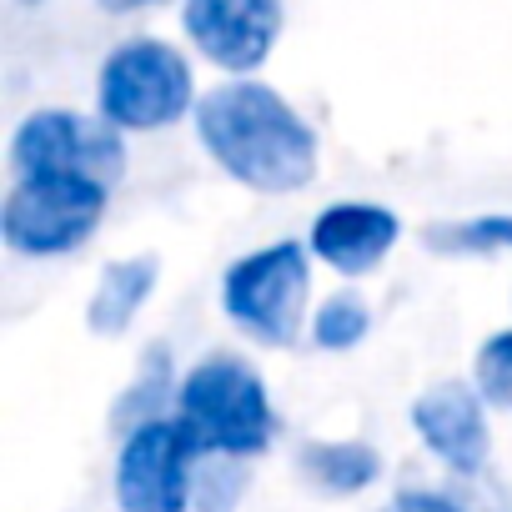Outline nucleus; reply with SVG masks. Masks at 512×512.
<instances>
[{"label": "nucleus", "mask_w": 512, "mask_h": 512, "mask_svg": "<svg viewBox=\"0 0 512 512\" xmlns=\"http://www.w3.org/2000/svg\"><path fill=\"white\" fill-rule=\"evenodd\" d=\"M166 382H171V357H166V347H151L146 352V362H141V377L121 392V402H116V427H146V422H156V412H161V397H166Z\"/></svg>", "instance_id": "4468645a"}, {"label": "nucleus", "mask_w": 512, "mask_h": 512, "mask_svg": "<svg viewBox=\"0 0 512 512\" xmlns=\"http://www.w3.org/2000/svg\"><path fill=\"white\" fill-rule=\"evenodd\" d=\"M392 241H397V216L372 201H342L312 221V251L347 277L372 272L392 251Z\"/></svg>", "instance_id": "9d476101"}, {"label": "nucleus", "mask_w": 512, "mask_h": 512, "mask_svg": "<svg viewBox=\"0 0 512 512\" xmlns=\"http://www.w3.org/2000/svg\"><path fill=\"white\" fill-rule=\"evenodd\" d=\"M191 111V66L166 41H126L101 66V116L121 131H156Z\"/></svg>", "instance_id": "7ed1b4c3"}, {"label": "nucleus", "mask_w": 512, "mask_h": 512, "mask_svg": "<svg viewBox=\"0 0 512 512\" xmlns=\"http://www.w3.org/2000/svg\"><path fill=\"white\" fill-rule=\"evenodd\" d=\"M412 422L422 442L452 467V472H477L487 462V417H482V392L467 382H437L417 397Z\"/></svg>", "instance_id": "1a4fd4ad"}, {"label": "nucleus", "mask_w": 512, "mask_h": 512, "mask_svg": "<svg viewBox=\"0 0 512 512\" xmlns=\"http://www.w3.org/2000/svg\"><path fill=\"white\" fill-rule=\"evenodd\" d=\"M11 166L21 181L31 176H81L111 186L126 171L121 136L101 121H86L76 111H36L21 121L11 141Z\"/></svg>", "instance_id": "423d86ee"}, {"label": "nucleus", "mask_w": 512, "mask_h": 512, "mask_svg": "<svg viewBox=\"0 0 512 512\" xmlns=\"http://www.w3.org/2000/svg\"><path fill=\"white\" fill-rule=\"evenodd\" d=\"M156 256H131V262H111L96 282V297L86 307V322L96 337H121L131 327V317L146 307V297L156 292Z\"/></svg>", "instance_id": "9b49d317"}, {"label": "nucleus", "mask_w": 512, "mask_h": 512, "mask_svg": "<svg viewBox=\"0 0 512 512\" xmlns=\"http://www.w3.org/2000/svg\"><path fill=\"white\" fill-rule=\"evenodd\" d=\"M231 462H236V457H216V462L201 467V507H206V512H226V507L241 497L246 477H236Z\"/></svg>", "instance_id": "dca6fc26"}, {"label": "nucleus", "mask_w": 512, "mask_h": 512, "mask_svg": "<svg viewBox=\"0 0 512 512\" xmlns=\"http://www.w3.org/2000/svg\"><path fill=\"white\" fill-rule=\"evenodd\" d=\"M422 241H427L432 251H447V256H492V251H512V216H472V221L427 226Z\"/></svg>", "instance_id": "ddd939ff"}, {"label": "nucleus", "mask_w": 512, "mask_h": 512, "mask_svg": "<svg viewBox=\"0 0 512 512\" xmlns=\"http://www.w3.org/2000/svg\"><path fill=\"white\" fill-rule=\"evenodd\" d=\"M226 312L236 327H246L256 342L292 347L307 307V256L297 241H277L241 256L226 272Z\"/></svg>", "instance_id": "39448f33"}, {"label": "nucleus", "mask_w": 512, "mask_h": 512, "mask_svg": "<svg viewBox=\"0 0 512 512\" xmlns=\"http://www.w3.org/2000/svg\"><path fill=\"white\" fill-rule=\"evenodd\" d=\"M106 211V186L81 176H31L16 181L0 211V236L21 256H61L76 251Z\"/></svg>", "instance_id": "20e7f679"}, {"label": "nucleus", "mask_w": 512, "mask_h": 512, "mask_svg": "<svg viewBox=\"0 0 512 512\" xmlns=\"http://www.w3.org/2000/svg\"><path fill=\"white\" fill-rule=\"evenodd\" d=\"M176 397H181L186 432L211 457H251V452H262L277 432L267 387L241 357L216 352V357L196 362Z\"/></svg>", "instance_id": "f03ea898"}, {"label": "nucleus", "mask_w": 512, "mask_h": 512, "mask_svg": "<svg viewBox=\"0 0 512 512\" xmlns=\"http://www.w3.org/2000/svg\"><path fill=\"white\" fill-rule=\"evenodd\" d=\"M392 512H467V507L447 492H402L392 502Z\"/></svg>", "instance_id": "f3484780"}, {"label": "nucleus", "mask_w": 512, "mask_h": 512, "mask_svg": "<svg viewBox=\"0 0 512 512\" xmlns=\"http://www.w3.org/2000/svg\"><path fill=\"white\" fill-rule=\"evenodd\" d=\"M302 472L317 482V487H327V492H362V487H372L377 482V472H382V457H377V447H367V442H312V447H302Z\"/></svg>", "instance_id": "f8f14e48"}, {"label": "nucleus", "mask_w": 512, "mask_h": 512, "mask_svg": "<svg viewBox=\"0 0 512 512\" xmlns=\"http://www.w3.org/2000/svg\"><path fill=\"white\" fill-rule=\"evenodd\" d=\"M196 136L226 176L251 191H302L317 176L312 126L262 81H226L201 96Z\"/></svg>", "instance_id": "f257e3e1"}, {"label": "nucleus", "mask_w": 512, "mask_h": 512, "mask_svg": "<svg viewBox=\"0 0 512 512\" xmlns=\"http://www.w3.org/2000/svg\"><path fill=\"white\" fill-rule=\"evenodd\" d=\"M106 11H116V16H126V11H141V6H161V0H101Z\"/></svg>", "instance_id": "a211bd4d"}, {"label": "nucleus", "mask_w": 512, "mask_h": 512, "mask_svg": "<svg viewBox=\"0 0 512 512\" xmlns=\"http://www.w3.org/2000/svg\"><path fill=\"white\" fill-rule=\"evenodd\" d=\"M196 437L186 432V422H146L136 432H126L121 457H116V502L126 512H181L191 497V457H196Z\"/></svg>", "instance_id": "0eeeda50"}, {"label": "nucleus", "mask_w": 512, "mask_h": 512, "mask_svg": "<svg viewBox=\"0 0 512 512\" xmlns=\"http://www.w3.org/2000/svg\"><path fill=\"white\" fill-rule=\"evenodd\" d=\"M367 327H372V317H367V307L357 297H332V302H322V312L312 322V337L327 352H347V347H357L367 337Z\"/></svg>", "instance_id": "2eb2a0df"}, {"label": "nucleus", "mask_w": 512, "mask_h": 512, "mask_svg": "<svg viewBox=\"0 0 512 512\" xmlns=\"http://www.w3.org/2000/svg\"><path fill=\"white\" fill-rule=\"evenodd\" d=\"M186 36L221 71H256L282 36V0H186Z\"/></svg>", "instance_id": "6e6552de"}]
</instances>
